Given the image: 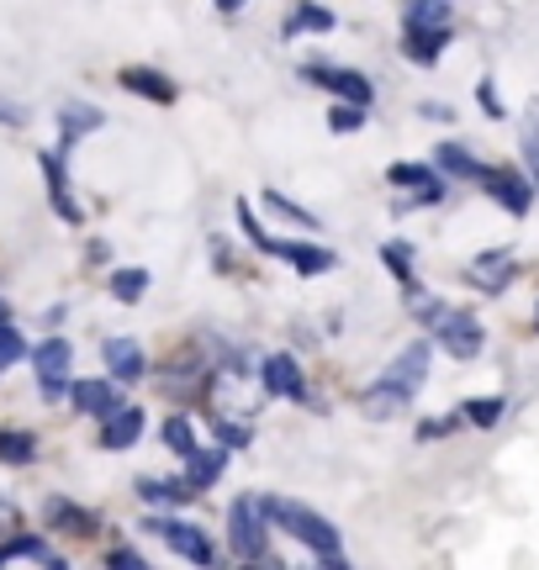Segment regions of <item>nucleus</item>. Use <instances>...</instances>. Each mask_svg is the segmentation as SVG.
I'll return each instance as SVG.
<instances>
[{
	"label": "nucleus",
	"mask_w": 539,
	"mask_h": 570,
	"mask_svg": "<svg viewBox=\"0 0 539 570\" xmlns=\"http://www.w3.org/2000/svg\"><path fill=\"white\" fill-rule=\"evenodd\" d=\"M185 465H191V476H185V481H191L196 491H207L211 481H217V476L228 470V454H222V449H196V454H191Z\"/></svg>",
	"instance_id": "19"
},
{
	"label": "nucleus",
	"mask_w": 539,
	"mask_h": 570,
	"mask_svg": "<svg viewBox=\"0 0 539 570\" xmlns=\"http://www.w3.org/2000/svg\"><path fill=\"white\" fill-rule=\"evenodd\" d=\"M75 407L90 412V417H112V412L123 407V397H117L112 380H80L75 386Z\"/></svg>",
	"instance_id": "14"
},
{
	"label": "nucleus",
	"mask_w": 539,
	"mask_h": 570,
	"mask_svg": "<svg viewBox=\"0 0 539 570\" xmlns=\"http://www.w3.org/2000/svg\"><path fill=\"white\" fill-rule=\"evenodd\" d=\"M0 560H5V555H0Z\"/></svg>",
	"instance_id": "42"
},
{
	"label": "nucleus",
	"mask_w": 539,
	"mask_h": 570,
	"mask_svg": "<svg viewBox=\"0 0 539 570\" xmlns=\"http://www.w3.org/2000/svg\"><path fill=\"white\" fill-rule=\"evenodd\" d=\"M138 496L154 502V507H185V502H196V487L191 481H154V476H143Z\"/></svg>",
	"instance_id": "17"
},
{
	"label": "nucleus",
	"mask_w": 539,
	"mask_h": 570,
	"mask_svg": "<svg viewBox=\"0 0 539 570\" xmlns=\"http://www.w3.org/2000/svg\"><path fill=\"white\" fill-rule=\"evenodd\" d=\"M0 523H11V507H0Z\"/></svg>",
	"instance_id": "40"
},
{
	"label": "nucleus",
	"mask_w": 539,
	"mask_h": 570,
	"mask_svg": "<svg viewBox=\"0 0 539 570\" xmlns=\"http://www.w3.org/2000/svg\"><path fill=\"white\" fill-rule=\"evenodd\" d=\"M48 570H69V566H64V560H48Z\"/></svg>",
	"instance_id": "39"
},
{
	"label": "nucleus",
	"mask_w": 539,
	"mask_h": 570,
	"mask_svg": "<svg viewBox=\"0 0 539 570\" xmlns=\"http://www.w3.org/2000/svg\"><path fill=\"white\" fill-rule=\"evenodd\" d=\"M259 202H265V211H275V217H291V222H301V228H312V211H301V206H296V202H286L281 191H265Z\"/></svg>",
	"instance_id": "30"
},
{
	"label": "nucleus",
	"mask_w": 539,
	"mask_h": 570,
	"mask_svg": "<svg viewBox=\"0 0 539 570\" xmlns=\"http://www.w3.org/2000/svg\"><path fill=\"white\" fill-rule=\"evenodd\" d=\"M259 380H265L270 397H301V365L291 354H270L265 370H259Z\"/></svg>",
	"instance_id": "12"
},
{
	"label": "nucleus",
	"mask_w": 539,
	"mask_h": 570,
	"mask_svg": "<svg viewBox=\"0 0 539 570\" xmlns=\"http://www.w3.org/2000/svg\"><path fill=\"white\" fill-rule=\"evenodd\" d=\"M217 5H222V11H239V5H244V0H217Z\"/></svg>",
	"instance_id": "37"
},
{
	"label": "nucleus",
	"mask_w": 539,
	"mask_h": 570,
	"mask_svg": "<svg viewBox=\"0 0 539 570\" xmlns=\"http://www.w3.org/2000/svg\"><path fill=\"white\" fill-rule=\"evenodd\" d=\"M217 439H222V449H249V428H239V423H217Z\"/></svg>",
	"instance_id": "34"
},
{
	"label": "nucleus",
	"mask_w": 539,
	"mask_h": 570,
	"mask_svg": "<svg viewBox=\"0 0 539 570\" xmlns=\"http://www.w3.org/2000/svg\"><path fill=\"white\" fill-rule=\"evenodd\" d=\"M381 380H392V386H402V391L413 397L418 386L428 380V344H423V338H418V344H408V349L392 360V370H386Z\"/></svg>",
	"instance_id": "9"
},
{
	"label": "nucleus",
	"mask_w": 539,
	"mask_h": 570,
	"mask_svg": "<svg viewBox=\"0 0 539 570\" xmlns=\"http://www.w3.org/2000/svg\"><path fill=\"white\" fill-rule=\"evenodd\" d=\"M275 254L286 259L296 275H323V270H333V248H323V244H275Z\"/></svg>",
	"instance_id": "13"
},
{
	"label": "nucleus",
	"mask_w": 539,
	"mask_h": 570,
	"mask_svg": "<svg viewBox=\"0 0 539 570\" xmlns=\"http://www.w3.org/2000/svg\"><path fill=\"white\" fill-rule=\"evenodd\" d=\"M165 444L175 449V454H180V459H191V454H196V428H191V423H185V417H169L165 423Z\"/></svg>",
	"instance_id": "25"
},
{
	"label": "nucleus",
	"mask_w": 539,
	"mask_h": 570,
	"mask_svg": "<svg viewBox=\"0 0 539 570\" xmlns=\"http://www.w3.org/2000/svg\"><path fill=\"white\" fill-rule=\"evenodd\" d=\"M16 360H22V333H16V327L5 323V327H0V370H5V365H16Z\"/></svg>",
	"instance_id": "33"
},
{
	"label": "nucleus",
	"mask_w": 539,
	"mask_h": 570,
	"mask_svg": "<svg viewBox=\"0 0 539 570\" xmlns=\"http://www.w3.org/2000/svg\"><path fill=\"white\" fill-rule=\"evenodd\" d=\"M286 33H333V11H323V5H296L286 16Z\"/></svg>",
	"instance_id": "23"
},
{
	"label": "nucleus",
	"mask_w": 539,
	"mask_h": 570,
	"mask_svg": "<svg viewBox=\"0 0 539 570\" xmlns=\"http://www.w3.org/2000/svg\"><path fill=\"white\" fill-rule=\"evenodd\" d=\"M265 523H270V496H239L228 507V544L244 555V560H259L265 555Z\"/></svg>",
	"instance_id": "2"
},
{
	"label": "nucleus",
	"mask_w": 539,
	"mask_h": 570,
	"mask_svg": "<svg viewBox=\"0 0 539 570\" xmlns=\"http://www.w3.org/2000/svg\"><path fill=\"white\" fill-rule=\"evenodd\" d=\"M270 518H275V523H281L296 544H307L312 555H323V560H333V555H338V544H344L329 518H318V513H312V507H301V502H275V496H270Z\"/></svg>",
	"instance_id": "1"
},
{
	"label": "nucleus",
	"mask_w": 539,
	"mask_h": 570,
	"mask_svg": "<svg viewBox=\"0 0 539 570\" xmlns=\"http://www.w3.org/2000/svg\"><path fill=\"white\" fill-rule=\"evenodd\" d=\"M307 80H318V85H329L338 101H349V106H371V80L365 75H355V69H323V64H312L307 69Z\"/></svg>",
	"instance_id": "7"
},
{
	"label": "nucleus",
	"mask_w": 539,
	"mask_h": 570,
	"mask_svg": "<svg viewBox=\"0 0 539 570\" xmlns=\"http://www.w3.org/2000/svg\"><path fill=\"white\" fill-rule=\"evenodd\" d=\"M33 433H0V459H11V465H22V459H33Z\"/></svg>",
	"instance_id": "31"
},
{
	"label": "nucleus",
	"mask_w": 539,
	"mask_h": 570,
	"mask_svg": "<svg viewBox=\"0 0 539 570\" xmlns=\"http://www.w3.org/2000/svg\"><path fill=\"white\" fill-rule=\"evenodd\" d=\"M386 264H392V275L402 285H418L413 275V254H408V244H386Z\"/></svg>",
	"instance_id": "32"
},
{
	"label": "nucleus",
	"mask_w": 539,
	"mask_h": 570,
	"mask_svg": "<svg viewBox=\"0 0 539 570\" xmlns=\"http://www.w3.org/2000/svg\"><path fill=\"white\" fill-rule=\"evenodd\" d=\"M434 159H439V169H445V174H460V180H482V169H487V164L471 159L460 143H439V154H434Z\"/></svg>",
	"instance_id": "21"
},
{
	"label": "nucleus",
	"mask_w": 539,
	"mask_h": 570,
	"mask_svg": "<svg viewBox=\"0 0 539 570\" xmlns=\"http://www.w3.org/2000/svg\"><path fill=\"white\" fill-rule=\"evenodd\" d=\"M476 185H482L502 211H513V217H524V211L535 206V180H524V174H513V169H502V164H487Z\"/></svg>",
	"instance_id": "3"
},
{
	"label": "nucleus",
	"mask_w": 539,
	"mask_h": 570,
	"mask_svg": "<svg viewBox=\"0 0 539 570\" xmlns=\"http://www.w3.org/2000/svg\"><path fill=\"white\" fill-rule=\"evenodd\" d=\"M0 327H5V301H0Z\"/></svg>",
	"instance_id": "41"
},
{
	"label": "nucleus",
	"mask_w": 539,
	"mask_h": 570,
	"mask_svg": "<svg viewBox=\"0 0 539 570\" xmlns=\"http://www.w3.org/2000/svg\"><path fill=\"white\" fill-rule=\"evenodd\" d=\"M69 344L64 338H48V344H38V354H33V365H38L42 375V397H59L64 391V375H69Z\"/></svg>",
	"instance_id": "8"
},
{
	"label": "nucleus",
	"mask_w": 539,
	"mask_h": 570,
	"mask_svg": "<svg viewBox=\"0 0 539 570\" xmlns=\"http://www.w3.org/2000/svg\"><path fill=\"white\" fill-rule=\"evenodd\" d=\"M460 412H465V417H471L476 428H492V423H502L508 402H502V397H471V402H465Z\"/></svg>",
	"instance_id": "24"
},
{
	"label": "nucleus",
	"mask_w": 539,
	"mask_h": 570,
	"mask_svg": "<svg viewBox=\"0 0 539 570\" xmlns=\"http://www.w3.org/2000/svg\"><path fill=\"white\" fill-rule=\"evenodd\" d=\"M106 370L117 375V380H138L143 375V349L132 344V338H106Z\"/></svg>",
	"instance_id": "16"
},
{
	"label": "nucleus",
	"mask_w": 539,
	"mask_h": 570,
	"mask_svg": "<svg viewBox=\"0 0 539 570\" xmlns=\"http://www.w3.org/2000/svg\"><path fill=\"white\" fill-rule=\"evenodd\" d=\"M465 275H471V285H482L487 296H498V290H508V281H513V259H508L502 248H492V254L471 259V264H465Z\"/></svg>",
	"instance_id": "10"
},
{
	"label": "nucleus",
	"mask_w": 539,
	"mask_h": 570,
	"mask_svg": "<svg viewBox=\"0 0 539 570\" xmlns=\"http://www.w3.org/2000/svg\"><path fill=\"white\" fill-rule=\"evenodd\" d=\"M138 433H143V412H138V407H117L106 423H101V444H106V449L138 444Z\"/></svg>",
	"instance_id": "15"
},
{
	"label": "nucleus",
	"mask_w": 539,
	"mask_h": 570,
	"mask_svg": "<svg viewBox=\"0 0 539 570\" xmlns=\"http://www.w3.org/2000/svg\"><path fill=\"white\" fill-rule=\"evenodd\" d=\"M408 27H450V0H408Z\"/></svg>",
	"instance_id": "22"
},
{
	"label": "nucleus",
	"mask_w": 539,
	"mask_h": 570,
	"mask_svg": "<svg viewBox=\"0 0 539 570\" xmlns=\"http://www.w3.org/2000/svg\"><path fill=\"white\" fill-rule=\"evenodd\" d=\"M143 290H149V275H143V270H117V275H112V296H117V301H138Z\"/></svg>",
	"instance_id": "28"
},
{
	"label": "nucleus",
	"mask_w": 539,
	"mask_h": 570,
	"mask_svg": "<svg viewBox=\"0 0 539 570\" xmlns=\"http://www.w3.org/2000/svg\"><path fill=\"white\" fill-rule=\"evenodd\" d=\"M386 180L413 191L408 202H397V211H408V206H439V202H445V185H439V174H434L428 164H392V174H386Z\"/></svg>",
	"instance_id": "6"
},
{
	"label": "nucleus",
	"mask_w": 539,
	"mask_h": 570,
	"mask_svg": "<svg viewBox=\"0 0 539 570\" xmlns=\"http://www.w3.org/2000/svg\"><path fill=\"white\" fill-rule=\"evenodd\" d=\"M149 529L165 539L169 549L180 555V560H191V566H217V549H211V539L202 529H191V523H175V518H149Z\"/></svg>",
	"instance_id": "5"
},
{
	"label": "nucleus",
	"mask_w": 539,
	"mask_h": 570,
	"mask_svg": "<svg viewBox=\"0 0 539 570\" xmlns=\"http://www.w3.org/2000/svg\"><path fill=\"white\" fill-rule=\"evenodd\" d=\"M434 333H439L445 354H455V360H476V354H482V344H487L482 323H476L471 312H455V307H445V318L434 323Z\"/></svg>",
	"instance_id": "4"
},
{
	"label": "nucleus",
	"mask_w": 539,
	"mask_h": 570,
	"mask_svg": "<svg viewBox=\"0 0 539 570\" xmlns=\"http://www.w3.org/2000/svg\"><path fill=\"white\" fill-rule=\"evenodd\" d=\"M524 159H529V180H535V191H539V106L524 112Z\"/></svg>",
	"instance_id": "27"
},
{
	"label": "nucleus",
	"mask_w": 539,
	"mask_h": 570,
	"mask_svg": "<svg viewBox=\"0 0 539 570\" xmlns=\"http://www.w3.org/2000/svg\"><path fill=\"white\" fill-rule=\"evenodd\" d=\"M329 127H333V132H360V127H365V106H349V101H333Z\"/></svg>",
	"instance_id": "29"
},
{
	"label": "nucleus",
	"mask_w": 539,
	"mask_h": 570,
	"mask_svg": "<svg viewBox=\"0 0 539 570\" xmlns=\"http://www.w3.org/2000/svg\"><path fill=\"white\" fill-rule=\"evenodd\" d=\"M244 570H275V566H254V560H244Z\"/></svg>",
	"instance_id": "38"
},
{
	"label": "nucleus",
	"mask_w": 539,
	"mask_h": 570,
	"mask_svg": "<svg viewBox=\"0 0 539 570\" xmlns=\"http://www.w3.org/2000/svg\"><path fill=\"white\" fill-rule=\"evenodd\" d=\"M106 570H149V566H143V555H132V549H112Z\"/></svg>",
	"instance_id": "35"
},
{
	"label": "nucleus",
	"mask_w": 539,
	"mask_h": 570,
	"mask_svg": "<svg viewBox=\"0 0 539 570\" xmlns=\"http://www.w3.org/2000/svg\"><path fill=\"white\" fill-rule=\"evenodd\" d=\"M450 42V27H408V59H418V64H434L439 59V48Z\"/></svg>",
	"instance_id": "18"
},
{
	"label": "nucleus",
	"mask_w": 539,
	"mask_h": 570,
	"mask_svg": "<svg viewBox=\"0 0 539 570\" xmlns=\"http://www.w3.org/2000/svg\"><path fill=\"white\" fill-rule=\"evenodd\" d=\"M123 85L127 90H138V95H149V101H175V85L165 80V75H154V69H123Z\"/></svg>",
	"instance_id": "20"
},
{
	"label": "nucleus",
	"mask_w": 539,
	"mask_h": 570,
	"mask_svg": "<svg viewBox=\"0 0 539 570\" xmlns=\"http://www.w3.org/2000/svg\"><path fill=\"white\" fill-rule=\"evenodd\" d=\"M408 402H413V397H408L402 386H392V380H375L371 391L360 397V412H365V417H375V423H392V417H402V412H408Z\"/></svg>",
	"instance_id": "11"
},
{
	"label": "nucleus",
	"mask_w": 539,
	"mask_h": 570,
	"mask_svg": "<svg viewBox=\"0 0 539 570\" xmlns=\"http://www.w3.org/2000/svg\"><path fill=\"white\" fill-rule=\"evenodd\" d=\"M5 555H42L38 539H16V544H5Z\"/></svg>",
	"instance_id": "36"
},
{
	"label": "nucleus",
	"mask_w": 539,
	"mask_h": 570,
	"mask_svg": "<svg viewBox=\"0 0 539 570\" xmlns=\"http://www.w3.org/2000/svg\"><path fill=\"white\" fill-rule=\"evenodd\" d=\"M95 127H101V112H95V106H69V112H64V143H75V138L95 132Z\"/></svg>",
	"instance_id": "26"
}]
</instances>
